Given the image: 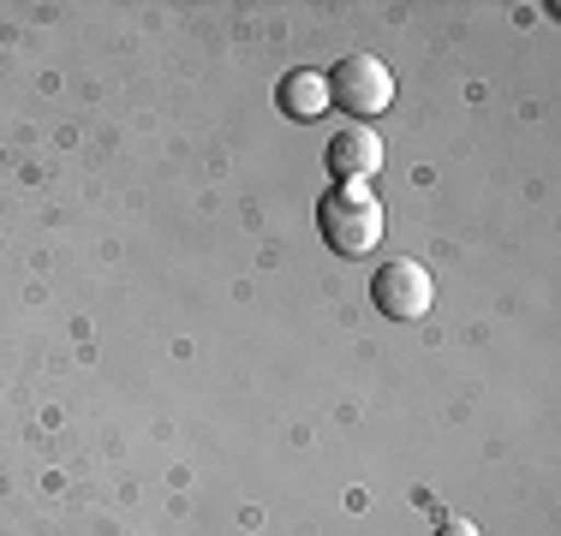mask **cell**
<instances>
[{
  "label": "cell",
  "mask_w": 561,
  "mask_h": 536,
  "mask_svg": "<svg viewBox=\"0 0 561 536\" xmlns=\"http://www.w3.org/2000/svg\"><path fill=\"white\" fill-rule=\"evenodd\" d=\"M317 233L341 257H370L382 245V203L365 185H329L323 203H317Z\"/></svg>",
  "instance_id": "1"
},
{
  "label": "cell",
  "mask_w": 561,
  "mask_h": 536,
  "mask_svg": "<svg viewBox=\"0 0 561 536\" xmlns=\"http://www.w3.org/2000/svg\"><path fill=\"white\" fill-rule=\"evenodd\" d=\"M323 84H329V102L346 107L353 119H370V114H382V107L394 102V72L382 60H370V54L341 60L335 78H323Z\"/></svg>",
  "instance_id": "2"
},
{
  "label": "cell",
  "mask_w": 561,
  "mask_h": 536,
  "mask_svg": "<svg viewBox=\"0 0 561 536\" xmlns=\"http://www.w3.org/2000/svg\"><path fill=\"white\" fill-rule=\"evenodd\" d=\"M431 299H436L431 268H419V263H382L377 280H370V304L394 322H419L431 311Z\"/></svg>",
  "instance_id": "3"
},
{
  "label": "cell",
  "mask_w": 561,
  "mask_h": 536,
  "mask_svg": "<svg viewBox=\"0 0 561 536\" xmlns=\"http://www.w3.org/2000/svg\"><path fill=\"white\" fill-rule=\"evenodd\" d=\"M329 173H335V185H365L370 173L382 167V138L370 126H346L329 138Z\"/></svg>",
  "instance_id": "4"
},
{
  "label": "cell",
  "mask_w": 561,
  "mask_h": 536,
  "mask_svg": "<svg viewBox=\"0 0 561 536\" xmlns=\"http://www.w3.org/2000/svg\"><path fill=\"white\" fill-rule=\"evenodd\" d=\"M275 102L287 107L293 119H317L329 107V84L317 72H287V78H280V90H275Z\"/></svg>",
  "instance_id": "5"
},
{
  "label": "cell",
  "mask_w": 561,
  "mask_h": 536,
  "mask_svg": "<svg viewBox=\"0 0 561 536\" xmlns=\"http://www.w3.org/2000/svg\"><path fill=\"white\" fill-rule=\"evenodd\" d=\"M436 536H478V525H466V518H443V531Z\"/></svg>",
  "instance_id": "6"
}]
</instances>
